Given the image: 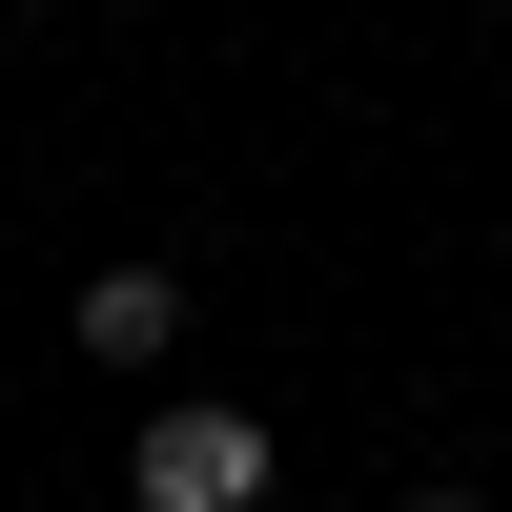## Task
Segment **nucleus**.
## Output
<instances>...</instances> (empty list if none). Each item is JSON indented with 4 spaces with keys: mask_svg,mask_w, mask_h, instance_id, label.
<instances>
[{
    "mask_svg": "<svg viewBox=\"0 0 512 512\" xmlns=\"http://www.w3.org/2000/svg\"><path fill=\"white\" fill-rule=\"evenodd\" d=\"M164 349H185V287H164V267H103V287H82V369H164Z\"/></svg>",
    "mask_w": 512,
    "mask_h": 512,
    "instance_id": "obj_2",
    "label": "nucleus"
},
{
    "mask_svg": "<svg viewBox=\"0 0 512 512\" xmlns=\"http://www.w3.org/2000/svg\"><path fill=\"white\" fill-rule=\"evenodd\" d=\"M410 512H492V492H410Z\"/></svg>",
    "mask_w": 512,
    "mask_h": 512,
    "instance_id": "obj_3",
    "label": "nucleus"
},
{
    "mask_svg": "<svg viewBox=\"0 0 512 512\" xmlns=\"http://www.w3.org/2000/svg\"><path fill=\"white\" fill-rule=\"evenodd\" d=\"M123 512H267V410H144Z\"/></svg>",
    "mask_w": 512,
    "mask_h": 512,
    "instance_id": "obj_1",
    "label": "nucleus"
}]
</instances>
